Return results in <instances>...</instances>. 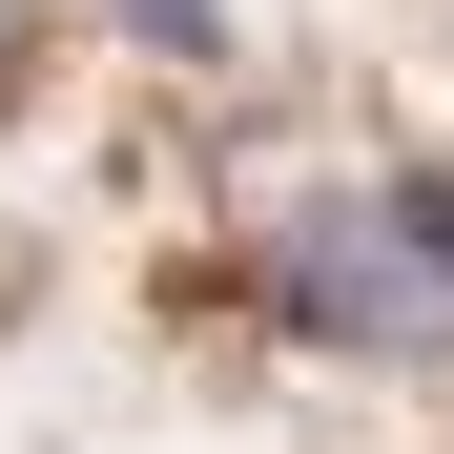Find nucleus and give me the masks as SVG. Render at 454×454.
<instances>
[{
    "mask_svg": "<svg viewBox=\"0 0 454 454\" xmlns=\"http://www.w3.org/2000/svg\"><path fill=\"white\" fill-rule=\"evenodd\" d=\"M269 289H289L310 331H413V269H393V227H372V207H289Z\"/></svg>",
    "mask_w": 454,
    "mask_h": 454,
    "instance_id": "f257e3e1",
    "label": "nucleus"
},
{
    "mask_svg": "<svg viewBox=\"0 0 454 454\" xmlns=\"http://www.w3.org/2000/svg\"><path fill=\"white\" fill-rule=\"evenodd\" d=\"M124 21L166 42V62H207V42H227V0H124Z\"/></svg>",
    "mask_w": 454,
    "mask_h": 454,
    "instance_id": "f03ea898",
    "label": "nucleus"
},
{
    "mask_svg": "<svg viewBox=\"0 0 454 454\" xmlns=\"http://www.w3.org/2000/svg\"><path fill=\"white\" fill-rule=\"evenodd\" d=\"M0 42H21V0H0Z\"/></svg>",
    "mask_w": 454,
    "mask_h": 454,
    "instance_id": "7ed1b4c3",
    "label": "nucleus"
}]
</instances>
